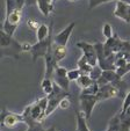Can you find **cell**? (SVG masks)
<instances>
[{
	"label": "cell",
	"mask_w": 130,
	"mask_h": 131,
	"mask_svg": "<svg viewBox=\"0 0 130 131\" xmlns=\"http://www.w3.org/2000/svg\"><path fill=\"white\" fill-rule=\"evenodd\" d=\"M47 96H48V108H47V111H45V115L49 116V115L52 114V111H55V109L57 107H59V104H61L62 100L64 97L70 96V93L64 91L61 86H58L54 81V91L50 94H48Z\"/></svg>",
	"instance_id": "cell-1"
},
{
	"label": "cell",
	"mask_w": 130,
	"mask_h": 131,
	"mask_svg": "<svg viewBox=\"0 0 130 131\" xmlns=\"http://www.w3.org/2000/svg\"><path fill=\"white\" fill-rule=\"evenodd\" d=\"M50 27H51V29H50V34L47 40L37 41V43L33 44L32 50H30L33 56V62H36V59L39 57H45V54L52 49V43H54V38H52V22L50 25Z\"/></svg>",
	"instance_id": "cell-2"
},
{
	"label": "cell",
	"mask_w": 130,
	"mask_h": 131,
	"mask_svg": "<svg viewBox=\"0 0 130 131\" xmlns=\"http://www.w3.org/2000/svg\"><path fill=\"white\" fill-rule=\"evenodd\" d=\"M80 100V107H81V111L85 114L86 119L88 121L91 118L92 111H93L95 104L99 102V99L96 95H88V94H80L79 96Z\"/></svg>",
	"instance_id": "cell-3"
},
{
	"label": "cell",
	"mask_w": 130,
	"mask_h": 131,
	"mask_svg": "<svg viewBox=\"0 0 130 131\" xmlns=\"http://www.w3.org/2000/svg\"><path fill=\"white\" fill-rule=\"evenodd\" d=\"M67 70L65 67H62L57 65L55 69V73H54V81L56 82L58 86H61L64 91L69 92L70 89V79L67 78Z\"/></svg>",
	"instance_id": "cell-4"
},
{
	"label": "cell",
	"mask_w": 130,
	"mask_h": 131,
	"mask_svg": "<svg viewBox=\"0 0 130 131\" xmlns=\"http://www.w3.org/2000/svg\"><path fill=\"white\" fill-rule=\"evenodd\" d=\"M77 47L80 48L84 51V56L86 57L87 62H88L92 66L98 64V53H96L94 44H89V43H87V42H78L77 43Z\"/></svg>",
	"instance_id": "cell-5"
},
{
	"label": "cell",
	"mask_w": 130,
	"mask_h": 131,
	"mask_svg": "<svg viewBox=\"0 0 130 131\" xmlns=\"http://www.w3.org/2000/svg\"><path fill=\"white\" fill-rule=\"evenodd\" d=\"M19 122H25L23 115H19L15 113H11V111L4 110L1 114V125L6 126V128H14Z\"/></svg>",
	"instance_id": "cell-6"
},
{
	"label": "cell",
	"mask_w": 130,
	"mask_h": 131,
	"mask_svg": "<svg viewBox=\"0 0 130 131\" xmlns=\"http://www.w3.org/2000/svg\"><path fill=\"white\" fill-rule=\"evenodd\" d=\"M74 27H76V22H71L66 28H64L61 32H58V34L54 37L55 44L66 47L67 42H69V38L71 37V34H72V31H73Z\"/></svg>",
	"instance_id": "cell-7"
},
{
	"label": "cell",
	"mask_w": 130,
	"mask_h": 131,
	"mask_svg": "<svg viewBox=\"0 0 130 131\" xmlns=\"http://www.w3.org/2000/svg\"><path fill=\"white\" fill-rule=\"evenodd\" d=\"M96 96H98L99 101H102V100H107V99H112V97H115V96H120V93H118L117 88L114 87L112 84H107V85H103V86H100Z\"/></svg>",
	"instance_id": "cell-8"
},
{
	"label": "cell",
	"mask_w": 130,
	"mask_h": 131,
	"mask_svg": "<svg viewBox=\"0 0 130 131\" xmlns=\"http://www.w3.org/2000/svg\"><path fill=\"white\" fill-rule=\"evenodd\" d=\"M21 51H22V44H20L17 41H14L9 47L1 48V56H11L17 59Z\"/></svg>",
	"instance_id": "cell-9"
},
{
	"label": "cell",
	"mask_w": 130,
	"mask_h": 131,
	"mask_svg": "<svg viewBox=\"0 0 130 131\" xmlns=\"http://www.w3.org/2000/svg\"><path fill=\"white\" fill-rule=\"evenodd\" d=\"M128 12H129V4L123 3V1H116V8L114 10V16L118 17L121 20L128 21Z\"/></svg>",
	"instance_id": "cell-10"
},
{
	"label": "cell",
	"mask_w": 130,
	"mask_h": 131,
	"mask_svg": "<svg viewBox=\"0 0 130 131\" xmlns=\"http://www.w3.org/2000/svg\"><path fill=\"white\" fill-rule=\"evenodd\" d=\"M54 3L55 0H37V6L42 14L49 16L50 13L54 12Z\"/></svg>",
	"instance_id": "cell-11"
},
{
	"label": "cell",
	"mask_w": 130,
	"mask_h": 131,
	"mask_svg": "<svg viewBox=\"0 0 130 131\" xmlns=\"http://www.w3.org/2000/svg\"><path fill=\"white\" fill-rule=\"evenodd\" d=\"M122 42H123V41L115 34L113 37H112V38L106 40V42L103 43V44H105L106 47L109 48V49H111L113 52H115V53H116V52H118L121 50V48H122Z\"/></svg>",
	"instance_id": "cell-12"
},
{
	"label": "cell",
	"mask_w": 130,
	"mask_h": 131,
	"mask_svg": "<svg viewBox=\"0 0 130 131\" xmlns=\"http://www.w3.org/2000/svg\"><path fill=\"white\" fill-rule=\"evenodd\" d=\"M67 54V49L66 47L63 45H58V44H54L52 45V56L55 58V62L58 64L61 60H63L64 58L66 57Z\"/></svg>",
	"instance_id": "cell-13"
},
{
	"label": "cell",
	"mask_w": 130,
	"mask_h": 131,
	"mask_svg": "<svg viewBox=\"0 0 130 131\" xmlns=\"http://www.w3.org/2000/svg\"><path fill=\"white\" fill-rule=\"evenodd\" d=\"M76 119H77V130L76 131H91L87 125V119L85 117V114L83 111H77L76 113Z\"/></svg>",
	"instance_id": "cell-14"
},
{
	"label": "cell",
	"mask_w": 130,
	"mask_h": 131,
	"mask_svg": "<svg viewBox=\"0 0 130 131\" xmlns=\"http://www.w3.org/2000/svg\"><path fill=\"white\" fill-rule=\"evenodd\" d=\"M78 69L80 70L81 75H86V74H89V73H91L93 66H92V65L89 64L88 62H87L86 57L83 54V57H81L80 59L78 60Z\"/></svg>",
	"instance_id": "cell-15"
},
{
	"label": "cell",
	"mask_w": 130,
	"mask_h": 131,
	"mask_svg": "<svg viewBox=\"0 0 130 131\" xmlns=\"http://www.w3.org/2000/svg\"><path fill=\"white\" fill-rule=\"evenodd\" d=\"M50 29H51V27H48L47 25H41L38 27V29L36 30V34H37V40L38 41H44L48 38V36H49L50 34Z\"/></svg>",
	"instance_id": "cell-16"
},
{
	"label": "cell",
	"mask_w": 130,
	"mask_h": 131,
	"mask_svg": "<svg viewBox=\"0 0 130 131\" xmlns=\"http://www.w3.org/2000/svg\"><path fill=\"white\" fill-rule=\"evenodd\" d=\"M93 82H94V80L89 77V74H86V75H80V77L77 79V84H78L79 87H81V89L91 86Z\"/></svg>",
	"instance_id": "cell-17"
},
{
	"label": "cell",
	"mask_w": 130,
	"mask_h": 131,
	"mask_svg": "<svg viewBox=\"0 0 130 131\" xmlns=\"http://www.w3.org/2000/svg\"><path fill=\"white\" fill-rule=\"evenodd\" d=\"M121 130V115H115L109 122L107 131H120Z\"/></svg>",
	"instance_id": "cell-18"
},
{
	"label": "cell",
	"mask_w": 130,
	"mask_h": 131,
	"mask_svg": "<svg viewBox=\"0 0 130 131\" xmlns=\"http://www.w3.org/2000/svg\"><path fill=\"white\" fill-rule=\"evenodd\" d=\"M41 87H42V89H43V92L48 95L54 91V81H52L50 78H44L41 84Z\"/></svg>",
	"instance_id": "cell-19"
},
{
	"label": "cell",
	"mask_w": 130,
	"mask_h": 131,
	"mask_svg": "<svg viewBox=\"0 0 130 131\" xmlns=\"http://www.w3.org/2000/svg\"><path fill=\"white\" fill-rule=\"evenodd\" d=\"M99 88H100V86H99V84L96 81H94L93 84L91 85V86L86 87V88L81 89V94H88V95H96L99 92Z\"/></svg>",
	"instance_id": "cell-20"
},
{
	"label": "cell",
	"mask_w": 130,
	"mask_h": 131,
	"mask_svg": "<svg viewBox=\"0 0 130 131\" xmlns=\"http://www.w3.org/2000/svg\"><path fill=\"white\" fill-rule=\"evenodd\" d=\"M102 73H103V70L101 69V67L99 66L98 64H96V65H94L93 69H92L91 73H89V77H91L92 79L94 80V81H96V80H98L99 78L102 75Z\"/></svg>",
	"instance_id": "cell-21"
},
{
	"label": "cell",
	"mask_w": 130,
	"mask_h": 131,
	"mask_svg": "<svg viewBox=\"0 0 130 131\" xmlns=\"http://www.w3.org/2000/svg\"><path fill=\"white\" fill-rule=\"evenodd\" d=\"M112 1H118V0H88V9H93V8L98 7V6L102 5V4L112 3Z\"/></svg>",
	"instance_id": "cell-22"
},
{
	"label": "cell",
	"mask_w": 130,
	"mask_h": 131,
	"mask_svg": "<svg viewBox=\"0 0 130 131\" xmlns=\"http://www.w3.org/2000/svg\"><path fill=\"white\" fill-rule=\"evenodd\" d=\"M102 34H103V36L106 37V40L113 37V28H112V26L109 25V23H105V25H103Z\"/></svg>",
	"instance_id": "cell-23"
},
{
	"label": "cell",
	"mask_w": 130,
	"mask_h": 131,
	"mask_svg": "<svg viewBox=\"0 0 130 131\" xmlns=\"http://www.w3.org/2000/svg\"><path fill=\"white\" fill-rule=\"evenodd\" d=\"M130 108V89L128 91L127 95L124 96V101H123V106H122V111H121V114H125L128 111V109Z\"/></svg>",
	"instance_id": "cell-24"
},
{
	"label": "cell",
	"mask_w": 130,
	"mask_h": 131,
	"mask_svg": "<svg viewBox=\"0 0 130 131\" xmlns=\"http://www.w3.org/2000/svg\"><path fill=\"white\" fill-rule=\"evenodd\" d=\"M116 73L120 75L121 78L123 77V75H125L127 73H129L130 72V63H127V64L124 65V66H121V67H117V69L115 70Z\"/></svg>",
	"instance_id": "cell-25"
},
{
	"label": "cell",
	"mask_w": 130,
	"mask_h": 131,
	"mask_svg": "<svg viewBox=\"0 0 130 131\" xmlns=\"http://www.w3.org/2000/svg\"><path fill=\"white\" fill-rule=\"evenodd\" d=\"M80 75H81V73H80V70L79 69L71 70V71H69V73H67V78L70 79V81H72V80H77Z\"/></svg>",
	"instance_id": "cell-26"
},
{
	"label": "cell",
	"mask_w": 130,
	"mask_h": 131,
	"mask_svg": "<svg viewBox=\"0 0 130 131\" xmlns=\"http://www.w3.org/2000/svg\"><path fill=\"white\" fill-rule=\"evenodd\" d=\"M120 52H122L124 57H127L128 54L130 53V42L129 41H123L122 42V48H121Z\"/></svg>",
	"instance_id": "cell-27"
},
{
	"label": "cell",
	"mask_w": 130,
	"mask_h": 131,
	"mask_svg": "<svg viewBox=\"0 0 130 131\" xmlns=\"http://www.w3.org/2000/svg\"><path fill=\"white\" fill-rule=\"evenodd\" d=\"M70 106H71V100H70V96H67V97H64V99L62 100L61 104H59V108L67 109Z\"/></svg>",
	"instance_id": "cell-28"
},
{
	"label": "cell",
	"mask_w": 130,
	"mask_h": 131,
	"mask_svg": "<svg viewBox=\"0 0 130 131\" xmlns=\"http://www.w3.org/2000/svg\"><path fill=\"white\" fill-rule=\"evenodd\" d=\"M27 25H28V27L30 28V29H33V30H35V29H38V27L41 25H38V22H37V21H35V20H32V19H30V20H28V22H27Z\"/></svg>",
	"instance_id": "cell-29"
},
{
	"label": "cell",
	"mask_w": 130,
	"mask_h": 131,
	"mask_svg": "<svg viewBox=\"0 0 130 131\" xmlns=\"http://www.w3.org/2000/svg\"><path fill=\"white\" fill-rule=\"evenodd\" d=\"M127 59H125V57H122V58H117V59H115V65H116V69L117 67H121V66H124L125 64H127Z\"/></svg>",
	"instance_id": "cell-30"
},
{
	"label": "cell",
	"mask_w": 130,
	"mask_h": 131,
	"mask_svg": "<svg viewBox=\"0 0 130 131\" xmlns=\"http://www.w3.org/2000/svg\"><path fill=\"white\" fill-rule=\"evenodd\" d=\"M15 1V7L16 9H22V7L26 5V0H14Z\"/></svg>",
	"instance_id": "cell-31"
},
{
	"label": "cell",
	"mask_w": 130,
	"mask_h": 131,
	"mask_svg": "<svg viewBox=\"0 0 130 131\" xmlns=\"http://www.w3.org/2000/svg\"><path fill=\"white\" fill-rule=\"evenodd\" d=\"M96 82H98L99 84V86H103V85H107V84H111V82L108 81L107 79H106L105 77H103V75H101L100 78H99L98 80H96Z\"/></svg>",
	"instance_id": "cell-32"
},
{
	"label": "cell",
	"mask_w": 130,
	"mask_h": 131,
	"mask_svg": "<svg viewBox=\"0 0 130 131\" xmlns=\"http://www.w3.org/2000/svg\"><path fill=\"white\" fill-rule=\"evenodd\" d=\"M32 47L29 43H22V51H30L32 50Z\"/></svg>",
	"instance_id": "cell-33"
},
{
	"label": "cell",
	"mask_w": 130,
	"mask_h": 131,
	"mask_svg": "<svg viewBox=\"0 0 130 131\" xmlns=\"http://www.w3.org/2000/svg\"><path fill=\"white\" fill-rule=\"evenodd\" d=\"M26 5H27V6L37 5V0H26Z\"/></svg>",
	"instance_id": "cell-34"
},
{
	"label": "cell",
	"mask_w": 130,
	"mask_h": 131,
	"mask_svg": "<svg viewBox=\"0 0 130 131\" xmlns=\"http://www.w3.org/2000/svg\"><path fill=\"white\" fill-rule=\"evenodd\" d=\"M127 23H130V5H129V12H128V21Z\"/></svg>",
	"instance_id": "cell-35"
},
{
	"label": "cell",
	"mask_w": 130,
	"mask_h": 131,
	"mask_svg": "<svg viewBox=\"0 0 130 131\" xmlns=\"http://www.w3.org/2000/svg\"><path fill=\"white\" fill-rule=\"evenodd\" d=\"M125 59H127V62H128V63H130V53L128 54L127 57H125Z\"/></svg>",
	"instance_id": "cell-36"
},
{
	"label": "cell",
	"mask_w": 130,
	"mask_h": 131,
	"mask_svg": "<svg viewBox=\"0 0 130 131\" xmlns=\"http://www.w3.org/2000/svg\"><path fill=\"white\" fill-rule=\"evenodd\" d=\"M45 131H56V129L52 126V128H50V129H48V130H45Z\"/></svg>",
	"instance_id": "cell-37"
},
{
	"label": "cell",
	"mask_w": 130,
	"mask_h": 131,
	"mask_svg": "<svg viewBox=\"0 0 130 131\" xmlns=\"http://www.w3.org/2000/svg\"><path fill=\"white\" fill-rule=\"evenodd\" d=\"M120 1H123V3H127V4L130 5V0H120Z\"/></svg>",
	"instance_id": "cell-38"
},
{
	"label": "cell",
	"mask_w": 130,
	"mask_h": 131,
	"mask_svg": "<svg viewBox=\"0 0 130 131\" xmlns=\"http://www.w3.org/2000/svg\"><path fill=\"white\" fill-rule=\"evenodd\" d=\"M70 1H77V0H70Z\"/></svg>",
	"instance_id": "cell-39"
},
{
	"label": "cell",
	"mask_w": 130,
	"mask_h": 131,
	"mask_svg": "<svg viewBox=\"0 0 130 131\" xmlns=\"http://www.w3.org/2000/svg\"><path fill=\"white\" fill-rule=\"evenodd\" d=\"M55 1H56V0H55Z\"/></svg>",
	"instance_id": "cell-40"
}]
</instances>
